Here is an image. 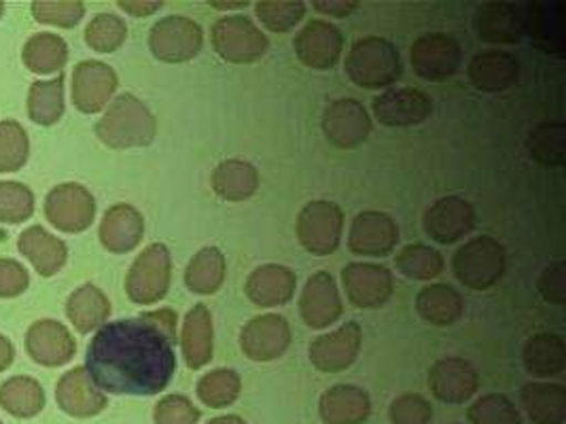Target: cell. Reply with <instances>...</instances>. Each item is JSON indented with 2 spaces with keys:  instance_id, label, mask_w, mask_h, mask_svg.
Returning a JSON list of instances; mask_svg holds the SVG:
<instances>
[{
  "instance_id": "cell-1",
  "label": "cell",
  "mask_w": 566,
  "mask_h": 424,
  "mask_svg": "<svg viewBox=\"0 0 566 424\" xmlns=\"http://www.w3.org/2000/svg\"><path fill=\"white\" fill-rule=\"evenodd\" d=\"M177 315L170 308L103 325L85 354L94 384L113 395L151 398L177 371Z\"/></svg>"
},
{
  "instance_id": "cell-2",
  "label": "cell",
  "mask_w": 566,
  "mask_h": 424,
  "mask_svg": "<svg viewBox=\"0 0 566 424\" xmlns=\"http://www.w3.org/2000/svg\"><path fill=\"white\" fill-rule=\"evenodd\" d=\"M157 121L143 100L132 94L117 96L96 124V136L108 149H136L154 142Z\"/></svg>"
},
{
  "instance_id": "cell-3",
  "label": "cell",
  "mask_w": 566,
  "mask_h": 424,
  "mask_svg": "<svg viewBox=\"0 0 566 424\" xmlns=\"http://www.w3.org/2000/svg\"><path fill=\"white\" fill-rule=\"evenodd\" d=\"M346 77L363 89H385L401 80V55L380 36H365L350 45L344 60Z\"/></svg>"
},
{
  "instance_id": "cell-4",
  "label": "cell",
  "mask_w": 566,
  "mask_h": 424,
  "mask_svg": "<svg viewBox=\"0 0 566 424\" xmlns=\"http://www.w3.org/2000/svg\"><path fill=\"white\" fill-rule=\"evenodd\" d=\"M505 248L492 236L469 240L452 257L457 280L473 292H489L505 274Z\"/></svg>"
},
{
  "instance_id": "cell-5",
  "label": "cell",
  "mask_w": 566,
  "mask_h": 424,
  "mask_svg": "<svg viewBox=\"0 0 566 424\" xmlns=\"http://www.w3.org/2000/svg\"><path fill=\"white\" fill-rule=\"evenodd\" d=\"M172 278V259L166 244L147 246L126 276V293L134 304L151 306L166 297Z\"/></svg>"
},
{
  "instance_id": "cell-6",
  "label": "cell",
  "mask_w": 566,
  "mask_h": 424,
  "mask_svg": "<svg viewBox=\"0 0 566 424\" xmlns=\"http://www.w3.org/2000/svg\"><path fill=\"white\" fill-rule=\"evenodd\" d=\"M344 232V212L329 200H314L308 202L295 225V234L300 244L308 251L310 255L327 257L337 251L339 240Z\"/></svg>"
},
{
  "instance_id": "cell-7",
  "label": "cell",
  "mask_w": 566,
  "mask_h": 424,
  "mask_svg": "<svg viewBox=\"0 0 566 424\" xmlns=\"http://www.w3.org/2000/svg\"><path fill=\"white\" fill-rule=\"evenodd\" d=\"M212 47L226 62L253 64L265 55L270 41L247 15H228L212 26Z\"/></svg>"
},
{
  "instance_id": "cell-8",
  "label": "cell",
  "mask_w": 566,
  "mask_h": 424,
  "mask_svg": "<svg viewBox=\"0 0 566 424\" xmlns=\"http://www.w3.org/2000/svg\"><path fill=\"white\" fill-rule=\"evenodd\" d=\"M205 45V32L198 22L185 15H168L149 32V50L159 62L180 64L196 57Z\"/></svg>"
},
{
  "instance_id": "cell-9",
  "label": "cell",
  "mask_w": 566,
  "mask_h": 424,
  "mask_svg": "<svg viewBox=\"0 0 566 424\" xmlns=\"http://www.w3.org/2000/svg\"><path fill=\"white\" fill-rule=\"evenodd\" d=\"M412 68L416 77L441 83L454 77L461 68L463 52L459 41L446 32L422 34L412 45Z\"/></svg>"
},
{
  "instance_id": "cell-10",
  "label": "cell",
  "mask_w": 566,
  "mask_h": 424,
  "mask_svg": "<svg viewBox=\"0 0 566 424\" xmlns=\"http://www.w3.org/2000/svg\"><path fill=\"white\" fill-rule=\"evenodd\" d=\"M45 216L64 234L85 232L96 216V200L90 189L78 183L53 187L45 198Z\"/></svg>"
},
{
  "instance_id": "cell-11",
  "label": "cell",
  "mask_w": 566,
  "mask_h": 424,
  "mask_svg": "<svg viewBox=\"0 0 566 424\" xmlns=\"http://www.w3.org/2000/svg\"><path fill=\"white\" fill-rule=\"evenodd\" d=\"M342 285L348 301L360 308L371 310L385 306L395 292V278L390 269L378 264H348L342 269Z\"/></svg>"
},
{
  "instance_id": "cell-12",
  "label": "cell",
  "mask_w": 566,
  "mask_h": 424,
  "mask_svg": "<svg viewBox=\"0 0 566 424\" xmlns=\"http://www.w3.org/2000/svg\"><path fill=\"white\" fill-rule=\"evenodd\" d=\"M293 340L291 325L281 315H261L244 325L240 333V348L244 357L255 363H270L281 359Z\"/></svg>"
},
{
  "instance_id": "cell-13",
  "label": "cell",
  "mask_w": 566,
  "mask_h": 424,
  "mask_svg": "<svg viewBox=\"0 0 566 424\" xmlns=\"http://www.w3.org/2000/svg\"><path fill=\"white\" fill-rule=\"evenodd\" d=\"M433 113L431 98L416 87H392L374 100V115L387 128H413Z\"/></svg>"
},
{
  "instance_id": "cell-14",
  "label": "cell",
  "mask_w": 566,
  "mask_h": 424,
  "mask_svg": "<svg viewBox=\"0 0 566 424\" xmlns=\"http://www.w3.org/2000/svg\"><path fill=\"white\" fill-rule=\"evenodd\" d=\"M321 126L325 138L337 149H357L371 132L369 113L353 98H342L327 106Z\"/></svg>"
},
{
  "instance_id": "cell-15",
  "label": "cell",
  "mask_w": 566,
  "mask_h": 424,
  "mask_svg": "<svg viewBox=\"0 0 566 424\" xmlns=\"http://www.w3.org/2000/svg\"><path fill=\"white\" fill-rule=\"evenodd\" d=\"M422 225L433 242L454 244L475 227V209L459 195H446L427 209Z\"/></svg>"
},
{
  "instance_id": "cell-16",
  "label": "cell",
  "mask_w": 566,
  "mask_h": 424,
  "mask_svg": "<svg viewBox=\"0 0 566 424\" xmlns=\"http://www.w3.org/2000/svg\"><path fill=\"white\" fill-rule=\"evenodd\" d=\"M360 342H363V333H360L359 322L350 320L332 333L318 336L310 344V363L323 373L346 371L357 361Z\"/></svg>"
},
{
  "instance_id": "cell-17",
  "label": "cell",
  "mask_w": 566,
  "mask_h": 424,
  "mask_svg": "<svg viewBox=\"0 0 566 424\" xmlns=\"http://www.w3.org/2000/svg\"><path fill=\"white\" fill-rule=\"evenodd\" d=\"M399 242V225L387 212L365 211L353 219L348 246L360 257H387Z\"/></svg>"
},
{
  "instance_id": "cell-18",
  "label": "cell",
  "mask_w": 566,
  "mask_h": 424,
  "mask_svg": "<svg viewBox=\"0 0 566 424\" xmlns=\"http://www.w3.org/2000/svg\"><path fill=\"white\" fill-rule=\"evenodd\" d=\"M297 60L312 71H329L344 52V34L323 20H312L293 41Z\"/></svg>"
},
{
  "instance_id": "cell-19",
  "label": "cell",
  "mask_w": 566,
  "mask_h": 424,
  "mask_svg": "<svg viewBox=\"0 0 566 424\" xmlns=\"http://www.w3.org/2000/svg\"><path fill=\"white\" fill-rule=\"evenodd\" d=\"M117 85L119 80L113 66L98 60L78 62L73 71V103L85 115L101 113L113 98Z\"/></svg>"
},
{
  "instance_id": "cell-20",
  "label": "cell",
  "mask_w": 566,
  "mask_h": 424,
  "mask_svg": "<svg viewBox=\"0 0 566 424\" xmlns=\"http://www.w3.org/2000/svg\"><path fill=\"white\" fill-rule=\"evenodd\" d=\"M27 352L43 368H60L77 354V342L62 322L43 318L32 322L27 331Z\"/></svg>"
},
{
  "instance_id": "cell-21",
  "label": "cell",
  "mask_w": 566,
  "mask_h": 424,
  "mask_svg": "<svg viewBox=\"0 0 566 424\" xmlns=\"http://www.w3.org/2000/svg\"><path fill=\"white\" fill-rule=\"evenodd\" d=\"M565 4L522 2V26L533 45L547 53H565Z\"/></svg>"
},
{
  "instance_id": "cell-22",
  "label": "cell",
  "mask_w": 566,
  "mask_h": 424,
  "mask_svg": "<svg viewBox=\"0 0 566 424\" xmlns=\"http://www.w3.org/2000/svg\"><path fill=\"white\" fill-rule=\"evenodd\" d=\"M344 304L337 292L334 276L329 272L312 274L300 299V315L310 329H327L339 320Z\"/></svg>"
},
{
  "instance_id": "cell-23",
  "label": "cell",
  "mask_w": 566,
  "mask_h": 424,
  "mask_svg": "<svg viewBox=\"0 0 566 424\" xmlns=\"http://www.w3.org/2000/svg\"><path fill=\"white\" fill-rule=\"evenodd\" d=\"M429 386L433 398L441 403L461 405L473 399L480 389V375L475 368L461 357H446L429 371Z\"/></svg>"
},
{
  "instance_id": "cell-24",
  "label": "cell",
  "mask_w": 566,
  "mask_h": 424,
  "mask_svg": "<svg viewBox=\"0 0 566 424\" xmlns=\"http://www.w3.org/2000/svg\"><path fill=\"white\" fill-rule=\"evenodd\" d=\"M55 401L62 412L73 418H92L98 416L106 407L108 399L103 391L94 384L85 368H75L66 371L57 386H55Z\"/></svg>"
},
{
  "instance_id": "cell-25",
  "label": "cell",
  "mask_w": 566,
  "mask_h": 424,
  "mask_svg": "<svg viewBox=\"0 0 566 424\" xmlns=\"http://www.w3.org/2000/svg\"><path fill=\"white\" fill-rule=\"evenodd\" d=\"M467 77L475 89L484 94H503L514 87L520 77V62L503 50H484L471 57Z\"/></svg>"
},
{
  "instance_id": "cell-26",
  "label": "cell",
  "mask_w": 566,
  "mask_h": 424,
  "mask_svg": "<svg viewBox=\"0 0 566 424\" xmlns=\"http://www.w3.org/2000/svg\"><path fill=\"white\" fill-rule=\"evenodd\" d=\"M475 34L490 45H515L524 39L520 4L512 2H486L478 9Z\"/></svg>"
},
{
  "instance_id": "cell-27",
  "label": "cell",
  "mask_w": 566,
  "mask_h": 424,
  "mask_svg": "<svg viewBox=\"0 0 566 424\" xmlns=\"http://www.w3.org/2000/svg\"><path fill=\"white\" fill-rule=\"evenodd\" d=\"M297 276L284 265L268 264L253 269L247 278V297L259 308H279L293 299Z\"/></svg>"
},
{
  "instance_id": "cell-28",
  "label": "cell",
  "mask_w": 566,
  "mask_h": 424,
  "mask_svg": "<svg viewBox=\"0 0 566 424\" xmlns=\"http://www.w3.org/2000/svg\"><path fill=\"white\" fill-rule=\"evenodd\" d=\"M98 236L108 253L124 255L140 244L145 236V219L129 204H115L104 212Z\"/></svg>"
},
{
  "instance_id": "cell-29",
  "label": "cell",
  "mask_w": 566,
  "mask_h": 424,
  "mask_svg": "<svg viewBox=\"0 0 566 424\" xmlns=\"http://www.w3.org/2000/svg\"><path fill=\"white\" fill-rule=\"evenodd\" d=\"M318 412L325 424H363L371 414V401L355 384H335L323 393Z\"/></svg>"
},
{
  "instance_id": "cell-30",
  "label": "cell",
  "mask_w": 566,
  "mask_h": 424,
  "mask_svg": "<svg viewBox=\"0 0 566 424\" xmlns=\"http://www.w3.org/2000/svg\"><path fill=\"white\" fill-rule=\"evenodd\" d=\"M212 344H214V333H212V315L205 304L193 306L185 322H182V333H180V346H182V359L189 370H202L212 361Z\"/></svg>"
},
{
  "instance_id": "cell-31",
  "label": "cell",
  "mask_w": 566,
  "mask_h": 424,
  "mask_svg": "<svg viewBox=\"0 0 566 424\" xmlns=\"http://www.w3.org/2000/svg\"><path fill=\"white\" fill-rule=\"evenodd\" d=\"M18 248L28 262L34 265V269L45 278L57 274L69 259L66 244L52 236L41 225H32L24 230L18 240Z\"/></svg>"
},
{
  "instance_id": "cell-32",
  "label": "cell",
  "mask_w": 566,
  "mask_h": 424,
  "mask_svg": "<svg viewBox=\"0 0 566 424\" xmlns=\"http://www.w3.org/2000/svg\"><path fill=\"white\" fill-rule=\"evenodd\" d=\"M210 186L226 202H244L259 189L258 168L244 159H226L212 170Z\"/></svg>"
},
{
  "instance_id": "cell-33",
  "label": "cell",
  "mask_w": 566,
  "mask_h": 424,
  "mask_svg": "<svg viewBox=\"0 0 566 424\" xmlns=\"http://www.w3.org/2000/svg\"><path fill=\"white\" fill-rule=\"evenodd\" d=\"M520 403L535 424L565 423L566 391L563 384L531 382L522 386Z\"/></svg>"
},
{
  "instance_id": "cell-34",
  "label": "cell",
  "mask_w": 566,
  "mask_h": 424,
  "mask_svg": "<svg viewBox=\"0 0 566 424\" xmlns=\"http://www.w3.org/2000/svg\"><path fill=\"white\" fill-rule=\"evenodd\" d=\"M464 301L461 293L443 283H431L416 297V312L436 327H450L463 317Z\"/></svg>"
},
{
  "instance_id": "cell-35",
  "label": "cell",
  "mask_w": 566,
  "mask_h": 424,
  "mask_svg": "<svg viewBox=\"0 0 566 424\" xmlns=\"http://www.w3.org/2000/svg\"><path fill=\"white\" fill-rule=\"evenodd\" d=\"M66 317L78 333H92L106 325L111 317V301L96 285L87 283L71 293L66 301Z\"/></svg>"
},
{
  "instance_id": "cell-36",
  "label": "cell",
  "mask_w": 566,
  "mask_h": 424,
  "mask_svg": "<svg viewBox=\"0 0 566 424\" xmlns=\"http://www.w3.org/2000/svg\"><path fill=\"white\" fill-rule=\"evenodd\" d=\"M524 368L535 378H554L565 371L566 346L563 336L543 331L524 346Z\"/></svg>"
},
{
  "instance_id": "cell-37",
  "label": "cell",
  "mask_w": 566,
  "mask_h": 424,
  "mask_svg": "<svg viewBox=\"0 0 566 424\" xmlns=\"http://www.w3.org/2000/svg\"><path fill=\"white\" fill-rule=\"evenodd\" d=\"M0 407L15 418H34L45 407V391L30 375H13L0 386Z\"/></svg>"
},
{
  "instance_id": "cell-38",
  "label": "cell",
  "mask_w": 566,
  "mask_h": 424,
  "mask_svg": "<svg viewBox=\"0 0 566 424\" xmlns=\"http://www.w3.org/2000/svg\"><path fill=\"white\" fill-rule=\"evenodd\" d=\"M228 264L217 246H205L193 255L185 269V285L196 295H212L226 283Z\"/></svg>"
},
{
  "instance_id": "cell-39",
  "label": "cell",
  "mask_w": 566,
  "mask_h": 424,
  "mask_svg": "<svg viewBox=\"0 0 566 424\" xmlns=\"http://www.w3.org/2000/svg\"><path fill=\"white\" fill-rule=\"evenodd\" d=\"M22 60L34 75L60 73L69 62V45L62 36L52 32H36L22 50Z\"/></svg>"
},
{
  "instance_id": "cell-40",
  "label": "cell",
  "mask_w": 566,
  "mask_h": 424,
  "mask_svg": "<svg viewBox=\"0 0 566 424\" xmlns=\"http://www.w3.org/2000/svg\"><path fill=\"white\" fill-rule=\"evenodd\" d=\"M64 115V75L34 81L28 92V117L36 126H53Z\"/></svg>"
},
{
  "instance_id": "cell-41",
  "label": "cell",
  "mask_w": 566,
  "mask_h": 424,
  "mask_svg": "<svg viewBox=\"0 0 566 424\" xmlns=\"http://www.w3.org/2000/svg\"><path fill=\"white\" fill-rule=\"evenodd\" d=\"M397 269L410 280H436L443 272L446 262L438 248L427 244H408L395 257Z\"/></svg>"
},
{
  "instance_id": "cell-42",
  "label": "cell",
  "mask_w": 566,
  "mask_h": 424,
  "mask_svg": "<svg viewBox=\"0 0 566 424\" xmlns=\"http://www.w3.org/2000/svg\"><path fill=\"white\" fill-rule=\"evenodd\" d=\"M528 153L541 166L558 168L565 163L566 132L563 124H541L528 136Z\"/></svg>"
},
{
  "instance_id": "cell-43",
  "label": "cell",
  "mask_w": 566,
  "mask_h": 424,
  "mask_svg": "<svg viewBox=\"0 0 566 424\" xmlns=\"http://www.w3.org/2000/svg\"><path fill=\"white\" fill-rule=\"evenodd\" d=\"M240 389H242V380L235 371H208L207 375H202L198 382V398L202 399V403L208 407L221 410L232 405L240 395Z\"/></svg>"
},
{
  "instance_id": "cell-44",
  "label": "cell",
  "mask_w": 566,
  "mask_h": 424,
  "mask_svg": "<svg viewBox=\"0 0 566 424\" xmlns=\"http://www.w3.org/2000/svg\"><path fill=\"white\" fill-rule=\"evenodd\" d=\"M128 39L126 22L115 13H98L85 28V43L98 53L117 52Z\"/></svg>"
},
{
  "instance_id": "cell-45",
  "label": "cell",
  "mask_w": 566,
  "mask_h": 424,
  "mask_svg": "<svg viewBox=\"0 0 566 424\" xmlns=\"http://www.w3.org/2000/svg\"><path fill=\"white\" fill-rule=\"evenodd\" d=\"M30 156L28 134L18 121H0V174L18 172Z\"/></svg>"
},
{
  "instance_id": "cell-46",
  "label": "cell",
  "mask_w": 566,
  "mask_h": 424,
  "mask_svg": "<svg viewBox=\"0 0 566 424\" xmlns=\"http://www.w3.org/2000/svg\"><path fill=\"white\" fill-rule=\"evenodd\" d=\"M259 22L272 32H289L306 15L302 0H261L255 4Z\"/></svg>"
},
{
  "instance_id": "cell-47",
  "label": "cell",
  "mask_w": 566,
  "mask_h": 424,
  "mask_svg": "<svg viewBox=\"0 0 566 424\" xmlns=\"http://www.w3.org/2000/svg\"><path fill=\"white\" fill-rule=\"evenodd\" d=\"M34 212V193L15 181H0V223H24Z\"/></svg>"
},
{
  "instance_id": "cell-48",
  "label": "cell",
  "mask_w": 566,
  "mask_h": 424,
  "mask_svg": "<svg viewBox=\"0 0 566 424\" xmlns=\"http://www.w3.org/2000/svg\"><path fill=\"white\" fill-rule=\"evenodd\" d=\"M467 418L471 424H522V416L515 410L514 401L499 393L478 399L469 407Z\"/></svg>"
},
{
  "instance_id": "cell-49",
  "label": "cell",
  "mask_w": 566,
  "mask_h": 424,
  "mask_svg": "<svg viewBox=\"0 0 566 424\" xmlns=\"http://www.w3.org/2000/svg\"><path fill=\"white\" fill-rule=\"evenodd\" d=\"M32 15L48 26L75 28L85 15V4L78 0H36Z\"/></svg>"
},
{
  "instance_id": "cell-50",
  "label": "cell",
  "mask_w": 566,
  "mask_h": 424,
  "mask_svg": "<svg viewBox=\"0 0 566 424\" xmlns=\"http://www.w3.org/2000/svg\"><path fill=\"white\" fill-rule=\"evenodd\" d=\"M390 424H431L433 405L422 395H401L388 407Z\"/></svg>"
},
{
  "instance_id": "cell-51",
  "label": "cell",
  "mask_w": 566,
  "mask_h": 424,
  "mask_svg": "<svg viewBox=\"0 0 566 424\" xmlns=\"http://www.w3.org/2000/svg\"><path fill=\"white\" fill-rule=\"evenodd\" d=\"M155 424H198L200 410L185 395L159 399L154 410Z\"/></svg>"
},
{
  "instance_id": "cell-52",
  "label": "cell",
  "mask_w": 566,
  "mask_h": 424,
  "mask_svg": "<svg viewBox=\"0 0 566 424\" xmlns=\"http://www.w3.org/2000/svg\"><path fill=\"white\" fill-rule=\"evenodd\" d=\"M30 287L27 267L15 259H0V299H11Z\"/></svg>"
},
{
  "instance_id": "cell-53",
  "label": "cell",
  "mask_w": 566,
  "mask_h": 424,
  "mask_svg": "<svg viewBox=\"0 0 566 424\" xmlns=\"http://www.w3.org/2000/svg\"><path fill=\"white\" fill-rule=\"evenodd\" d=\"M565 264L554 262L543 269L539 276V292L545 301L563 306L566 301Z\"/></svg>"
},
{
  "instance_id": "cell-54",
  "label": "cell",
  "mask_w": 566,
  "mask_h": 424,
  "mask_svg": "<svg viewBox=\"0 0 566 424\" xmlns=\"http://www.w3.org/2000/svg\"><path fill=\"white\" fill-rule=\"evenodd\" d=\"M357 7H359V2H355V0H316L314 2V9L318 13H325V15H332V18H346Z\"/></svg>"
},
{
  "instance_id": "cell-55",
  "label": "cell",
  "mask_w": 566,
  "mask_h": 424,
  "mask_svg": "<svg viewBox=\"0 0 566 424\" xmlns=\"http://www.w3.org/2000/svg\"><path fill=\"white\" fill-rule=\"evenodd\" d=\"M126 13L134 15V18H147V15H154L155 11L161 9L164 2H157V0H145V2H134V0H119L117 2Z\"/></svg>"
},
{
  "instance_id": "cell-56",
  "label": "cell",
  "mask_w": 566,
  "mask_h": 424,
  "mask_svg": "<svg viewBox=\"0 0 566 424\" xmlns=\"http://www.w3.org/2000/svg\"><path fill=\"white\" fill-rule=\"evenodd\" d=\"M15 359V348L9 342V338L0 336V371L9 370Z\"/></svg>"
},
{
  "instance_id": "cell-57",
  "label": "cell",
  "mask_w": 566,
  "mask_h": 424,
  "mask_svg": "<svg viewBox=\"0 0 566 424\" xmlns=\"http://www.w3.org/2000/svg\"><path fill=\"white\" fill-rule=\"evenodd\" d=\"M207 424H247L240 416H235V414H230V416H217V418H212V421H208Z\"/></svg>"
},
{
  "instance_id": "cell-58",
  "label": "cell",
  "mask_w": 566,
  "mask_h": 424,
  "mask_svg": "<svg viewBox=\"0 0 566 424\" xmlns=\"http://www.w3.org/2000/svg\"><path fill=\"white\" fill-rule=\"evenodd\" d=\"M212 7H219V9H232V7H247L249 2H210Z\"/></svg>"
},
{
  "instance_id": "cell-59",
  "label": "cell",
  "mask_w": 566,
  "mask_h": 424,
  "mask_svg": "<svg viewBox=\"0 0 566 424\" xmlns=\"http://www.w3.org/2000/svg\"><path fill=\"white\" fill-rule=\"evenodd\" d=\"M2 13H4V2H0V18H2Z\"/></svg>"
},
{
  "instance_id": "cell-60",
  "label": "cell",
  "mask_w": 566,
  "mask_h": 424,
  "mask_svg": "<svg viewBox=\"0 0 566 424\" xmlns=\"http://www.w3.org/2000/svg\"><path fill=\"white\" fill-rule=\"evenodd\" d=\"M0 424H2V423H0Z\"/></svg>"
}]
</instances>
